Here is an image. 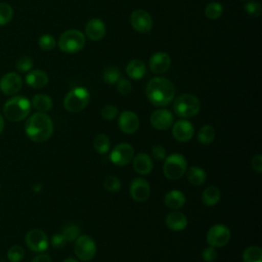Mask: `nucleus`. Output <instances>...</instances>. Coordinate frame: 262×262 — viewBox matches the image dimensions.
<instances>
[{
	"label": "nucleus",
	"mask_w": 262,
	"mask_h": 262,
	"mask_svg": "<svg viewBox=\"0 0 262 262\" xmlns=\"http://www.w3.org/2000/svg\"><path fill=\"white\" fill-rule=\"evenodd\" d=\"M90 101V93L84 87H76L70 90L63 98V106L68 112L79 113L83 111Z\"/></svg>",
	"instance_id": "39448f33"
},
{
	"label": "nucleus",
	"mask_w": 262,
	"mask_h": 262,
	"mask_svg": "<svg viewBox=\"0 0 262 262\" xmlns=\"http://www.w3.org/2000/svg\"><path fill=\"white\" fill-rule=\"evenodd\" d=\"M49 81L48 75L42 70L30 71L26 76V83L32 88H42L47 85Z\"/></svg>",
	"instance_id": "4be33fe9"
},
{
	"label": "nucleus",
	"mask_w": 262,
	"mask_h": 262,
	"mask_svg": "<svg viewBox=\"0 0 262 262\" xmlns=\"http://www.w3.org/2000/svg\"><path fill=\"white\" fill-rule=\"evenodd\" d=\"M186 176L187 180L189 181L190 184L199 186L202 185L207 178V174L204 169L198 166H191L188 169H186Z\"/></svg>",
	"instance_id": "a878e982"
},
{
	"label": "nucleus",
	"mask_w": 262,
	"mask_h": 262,
	"mask_svg": "<svg viewBox=\"0 0 262 262\" xmlns=\"http://www.w3.org/2000/svg\"><path fill=\"white\" fill-rule=\"evenodd\" d=\"M52 104H53V102H52L51 97L46 94H43V93L34 95L32 98V101H31V105H33V107L40 113L48 112L49 110H51Z\"/></svg>",
	"instance_id": "393cba45"
},
{
	"label": "nucleus",
	"mask_w": 262,
	"mask_h": 262,
	"mask_svg": "<svg viewBox=\"0 0 262 262\" xmlns=\"http://www.w3.org/2000/svg\"><path fill=\"white\" fill-rule=\"evenodd\" d=\"M63 262H78L76 259H74V258H72V257H69V258H67L66 260H63Z\"/></svg>",
	"instance_id": "09e8293b"
},
{
	"label": "nucleus",
	"mask_w": 262,
	"mask_h": 262,
	"mask_svg": "<svg viewBox=\"0 0 262 262\" xmlns=\"http://www.w3.org/2000/svg\"><path fill=\"white\" fill-rule=\"evenodd\" d=\"M220 189L215 185L206 187L202 193V201L207 206H215L220 201Z\"/></svg>",
	"instance_id": "bb28decb"
},
{
	"label": "nucleus",
	"mask_w": 262,
	"mask_h": 262,
	"mask_svg": "<svg viewBox=\"0 0 262 262\" xmlns=\"http://www.w3.org/2000/svg\"><path fill=\"white\" fill-rule=\"evenodd\" d=\"M85 45V36L79 30H68L63 32L58 39V47L62 52L76 53L83 49Z\"/></svg>",
	"instance_id": "423d86ee"
},
{
	"label": "nucleus",
	"mask_w": 262,
	"mask_h": 262,
	"mask_svg": "<svg viewBox=\"0 0 262 262\" xmlns=\"http://www.w3.org/2000/svg\"><path fill=\"white\" fill-rule=\"evenodd\" d=\"M134 170L140 175H146L152 170V160L144 152H139L132 159Z\"/></svg>",
	"instance_id": "aec40b11"
},
{
	"label": "nucleus",
	"mask_w": 262,
	"mask_h": 262,
	"mask_svg": "<svg viewBox=\"0 0 262 262\" xmlns=\"http://www.w3.org/2000/svg\"><path fill=\"white\" fill-rule=\"evenodd\" d=\"M103 186L110 192H117L121 189V181L118 177L110 175L104 179Z\"/></svg>",
	"instance_id": "e433bc0d"
},
{
	"label": "nucleus",
	"mask_w": 262,
	"mask_h": 262,
	"mask_svg": "<svg viewBox=\"0 0 262 262\" xmlns=\"http://www.w3.org/2000/svg\"><path fill=\"white\" fill-rule=\"evenodd\" d=\"M13 17V8L6 2H0V26H5Z\"/></svg>",
	"instance_id": "2f4dec72"
},
{
	"label": "nucleus",
	"mask_w": 262,
	"mask_h": 262,
	"mask_svg": "<svg viewBox=\"0 0 262 262\" xmlns=\"http://www.w3.org/2000/svg\"><path fill=\"white\" fill-rule=\"evenodd\" d=\"M31 101L21 95L8 99L3 106V114L11 122H19L28 117L31 112Z\"/></svg>",
	"instance_id": "7ed1b4c3"
},
{
	"label": "nucleus",
	"mask_w": 262,
	"mask_h": 262,
	"mask_svg": "<svg viewBox=\"0 0 262 262\" xmlns=\"http://www.w3.org/2000/svg\"><path fill=\"white\" fill-rule=\"evenodd\" d=\"M173 115L166 108H159L150 115V124L157 130H167L172 126Z\"/></svg>",
	"instance_id": "dca6fc26"
},
{
	"label": "nucleus",
	"mask_w": 262,
	"mask_h": 262,
	"mask_svg": "<svg viewBox=\"0 0 262 262\" xmlns=\"http://www.w3.org/2000/svg\"><path fill=\"white\" fill-rule=\"evenodd\" d=\"M118 126L125 134H133L139 128L138 116L131 111H124L118 119Z\"/></svg>",
	"instance_id": "2eb2a0df"
},
{
	"label": "nucleus",
	"mask_w": 262,
	"mask_h": 262,
	"mask_svg": "<svg viewBox=\"0 0 262 262\" xmlns=\"http://www.w3.org/2000/svg\"><path fill=\"white\" fill-rule=\"evenodd\" d=\"M134 157V148L131 144L123 142L117 144L110 154V160L117 166H126Z\"/></svg>",
	"instance_id": "9d476101"
},
{
	"label": "nucleus",
	"mask_w": 262,
	"mask_h": 262,
	"mask_svg": "<svg viewBox=\"0 0 262 262\" xmlns=\"http://www.w3.org/2000/svg\"><path fill=\"white\" fill-rule=\"evenodd\" d=\"M215 139V130L211 125H204L198 132V140L204 145H208Z\"/></svg>",
	"instance_id": "cd10ccee"
},
{
	"label": "nucleus",
	"mask_w": 262,
	"mask_h": 262,
	"mask_svg": "<svg viewBox=\"0 0 262 262\" xmlns=\"http://www.w3.org/2000/svg\"><path fill=\"white\" fill-rule=\"evenodd\" d=\"M126 73L131 79H141L146 73V66L141 59H132L126 67Z\"/></svg>",
	"instance_id": "b1692460"
},
{
	"label": "nucleus",
	"mask_w": 262,
	"mask_h": 262,
	"mask_svg": "<svg viewBox=\"0 0 262 262\" xmlns=\"http://www.w3.org/2000/svg\"><path fill=\"white\" fill-rule=\"evenodd\" d=\"M172 134L177 141L186 142L192 138L194 128L189 121L178 120L172 127Z\"/></svg>",
	"instance_id": "f3484780"
},
{
	"label": "nucleus",
	"mask_w": 262,
	"mask_h": 262,
	"mask_svg": "<svg viewBox=\"0 0 262 262\" xmlns=\"http://www.w3.org/2000/svg\"><path fill=\"white\" fill-rule=\"evenodd\" d=\"M201 108V102L199 98L189 93L179 95L173 103L174 113L181 118H191L195 116Z\"/></svg>",
	"instance_id": "20e7f679"
},
{
	"label": "nucleus",
	"mask_w": 262,
	"mask_h": 262,
	"mask_svg": "<svg viewBox=\"0 0 262 262\" xmlns=\"http://www.w3.org/2000/svg\"><path fill=\"white\" fill-rule=\"evenodd\" d=\"M25 131L32 141L37 143L44 142L49 139L53 133L52 120L45 113H35L27 120Z\"/></svg>",
	"instance_id": "f03ea898"
},
{
	"label": "nucleus",
	"mask_w": 262,
	"mask_h": 262,
	"mask_svg": "<svg viewBox=\"0 0 262 262\" xmlns=\"http://www.w3.org/2000/svg\"><path fill=\"white\" fill-rule=\"evenodd\" d=\"M116 84H117V90H118V92L121 93L122 95H127V94H129V93L131 92V90H132V85H131V83L129 82V80H127V79L120 78Z\"/></svg>",
	"instance_id": "ea45409f"
},
{
	"label": "nucleus",
	"mask_w": 262,
	"mask_h": 262,
	"mask_svg": "<svg viewBox=\"0 0 262 262\" xmlns=\"http://www.w3.org/2000/svg\"><path fill=\"white\" fill-rule=\"evenodd\" d=\"M120 79V71L116 67H107L103 72V81L107 84H115Z\"/></svg>",
	"instance_id": "f704fd0d"
},
{
	"label": "nucleus",
	"mask_w": 262,
	"mask_h": 262,
	"mask_svg": "<svg viewBox=\"0 0 262 262\" xmlns=\"http://www.w3.org/2000/svg\"><path fill=\"white\" fill-rule=\"evenodd\" d=\"M148 66L154 74H164L171 66V57L168 53L162 51L154 53L149 58Z\"/></svg>",
	"instance_id": "a211bd4d"
},
{
	"label": "nucleus",
	"mask_w": 262,
	"mask_h": 262,
	"mask_svg": "<svg viewBox=\"0 0 262 262\" xmlns=\"http://www.w3.org/2000/svg\"><path fill=\"white\" fill-rule=\"evenodd\" d=\"M32 262H51V258L47 254H40L33 258Z\"/></svg>",
	"instance_id": "49530a36"
},
{
	"label": "nucleus",
	"mask_w": 262,
	"mask_h": 262,
	"mask_svg": "<svg viewBox=\"0 0 262 262\" xmlns=\"http://www.w3.org/2000/svg\"><path fill=\"white\" fill-rule=\"evenodd\" d=\"M151 156L155 160L161 161L166 158V149L162 145H155L151 149Z\"/></svg>",
	"instance_id": "37998d69"
},
{
	"label": "nucleus",
	"mask_w": 262,
	"mask_h": 262,
	"mask_svg": "<svg viewBox=\"0 0 262 262\" xmlns=\"http://www.w3.org/2000/svg\"><path fill=\"white\" fill-rule=\"evenodd\" d=\"M33 59L29 56H21L17 59L16 63H15V68L18 72H21V73H26V72H29L32 68H33Z\"/></svg>",
	"instance_id": "58836bf2"
},
{
	"label": "nucleus",
	"mask_w": 262,
	"mask_h": 262,
	"mask_svg": "<svg viewBox=\"0 0 262 262\" xmlns=\"http://www.w3.org/2000/svg\"><path fill=\"white\" fill-rule=\"evenodd\" d=\"M51 244L53 247L55 248H60V247H63L64 244H66V239L64 237L62 236L61 233H56L54 234L52 237H51Z\"/></svg>",
	"instance_id": "a18cd8bd"
},
{
	"label": "nucleus",
	"mask_w": 262,
	"mask_h": 262,
	"mask_svg": "<svg viewBox=\"0 0 262 262\" xmlns=\"http://www.w3.org/2000/svg\"><path fill=\"white\" fill-rule=\"evenodd\" d=\"M146 97L156 106H166L172 102L175 95L174 85L164 77H155L149 80L145 89Z\"/></svg>",
	"instance_id": "f257e3e1"
},
{
	"label": "nucleus",
	"mask_w": 262,
	"mask_h": 262,
	"mask_svg": "<svg viewBox=\"0 0 262 262\" xmlns=\"http://www.w3.org/2000/svg\"><path fill=\"white\" fill-rule=\"evenodd\" d=\"M231 233L230 229L224 224H215L207 232V243L214 248H220L228 244Z\"/></svg>",
	"instance_id": "1a4fd4ad"
},
{
	"label": "nucleus",
	"mask_w": 262,
	"mask_h": 262,
	"mask_svg": "<svg viewBox=\"0 0 262 262\" xmlns=\"http://www.w3.org/2000/svg\"><path fill=\"white\" fill-rule=\"evenodd\" d=\"M110 138L107 137L106 134L104 133H99L95 136L94 140H93V146L94 149L98 152V154H106L110 149Z\"/></svg>",
	"instance_id": "c756f323"
},
{
	"label": "nucleus",
	"mask_w": 262,
	"mask_h": 262,
	"mask_svg": "<svg viewBox=\"0 0 262 262\" xmlns=\"http://www.w3.org/2000/svg\"><path fill=\"white\" fill-rule=\"evenodd\" d=\"M25 257V250L20 246H12L7 252V258L10 262H19Z\"/></svg>",
	"instance_id": "c9c22d12"
},
{
	"label": "nucleus",
	"mask_w": 262,
	"mask_h": 262,
	"mask_svg": "<svg viewBox=\"0 0 262 262\" xmlns=\"http://www.w3.org/2000/svg\"><path fill=\"white\" fill-rule=\"evenodd\" d=\"M244 8L245 11L252 17H257L261 14V5L257 1H247Z\"/></svg>",
	"instance_id": "4c0bfd02"
},
{
	"label": "nucleus",
	"mask_w": 262,
	"mask_h": 262,
	"mask_svg": "<svg viewBox=\"0 0 262 262\" xmlns=\"http://www.w3.org/2000/svg\"><path fill=\"white\" fill-rule=\"evenodd\" d=\"M132 28L142 34L149 33L152 28V18L150 14L143 9H136L130 15Z\"/></svg>",
	"instance_id": "9b49d317"
},
{
	"label": "nucleus",
	"mask_w": 262,
	"mask_h": 262,
	"mask_svg": "<svg viewBox=\"0 0 262 262\" xmlns=\"http://www.w3.org/2000/svg\"><path fill=\"white\" fill-rule=\"evenodd\" d=\"M244 262H262V250L258 246H250L243 253Z\"/></svg>",
	"instance_id": "c85d7f7f"
},
{
	"label": "nucleus",
	"mask_w": 262,
	"mask_h": 262,
	"mask_svg": "<svg viewBox=\"0 0 262 262\" xmlns=\"http://www.w3.org/2000/svg\"><path fill=\"white\" fill-rule=\"evenodd\" d=\"M223 13V6L218 2H210L205 7V15L210 19H217Z\"/></svg>",
	"instance_id": "7c9ffc66"
},
{
	"label": "nucleus",
	"mask_w": 262,
	"mask_h": 262,
	"mask_svg": "<svg viewBox=\"0 0 262 262\" xmlns=\"http://www.w3.org/2000/svg\"><path fill=\"white\" fill-rule=\"evenodd\" d=\"M251 166L255 172L260 174L262 172V156L256 155L255 157H253V159L251 161Z\"/></svg>",
	"instance_id": "c03bdc74"
},
{
	"label": "nucleus",
	"mask_w": 262,
	"mask_h": 262,
	"mask_svg": "<svg viewBox=\"0 0 262 262\" xmlns=\"http://www.w3.org/2000/svg\"><path fill=\"white\" fill-rule=\"evenodd\" d=\"M131 198L137 203H143L147 201L150 194V187L148 182L141 177H137L132 180L129 187Z\"/></svg>",
	"instance_id": "ddd939ff"
},
{
	"label": "nucleus",
	"mask_w": 262,
	"mask_h": 262,
	"mask_svg": "<svg viewBox=\"0 0 262 262\" xmlns=\"http://www.w3.org/2000/svg\"><path fill=\"white\" fill-rule=\"evenodd\" d=\"M3 129H4V119H3L2 115L0 114V134L2 133Z\"/></svg>",
	"instance_id": "de8ad7c7"
},
{
	"label": "nucleus",
	"mask_w": 262,
	"mask_h": 262,
	"mask_svg": "<svg viewBox=\"0 0 262 262\" xmlns=\"http://www.w3.org/2000/svg\"><path fill=\"white\" fill-rule=\"evenodd\" d=\"M118 115V107L114 106V105H105L102 110H101V116L104 120L107 121H112L114 120Z\"/></svg>",
	"instance_id": "a19ab883"
},
{
	"label": "nucleus",
	"mask_w": 262,
	"mask_h": 262,
	"mask_svg": "<svg viewBox=\"0 0 262 262\" xmlns=\"http://www.w3.org/2000/svg\"><path fill=\"white\" fill-rule=\"evenodd\" d=\"M187 169V162L182 155L172 154L165 158L163 172L170 180H177L181 178Z\"/></svg>",
	"instance_id": "0eeeda50"
},
{
	"label": "nucleus",
	"mask_w": 262,
	"mask_h": 262,
	"mask_svg": "<svg viewBox=\"0 0 262 262\" xmlns=\"http://www.w3.org/2000/svg\"><path fill=\"white\" fill-rule=\"evenodd\" d=\"M74 252L79 260L87 262L92 260L95 256L96 245L89 235H81L75 241Z\"/></svg>",
	"instance_id": "6e6552de"
},
{
	"label": "nucleus",
	"mask_w": 262,
	"mask_h": 262,
	"mask_svg": "<svg viewBox=\"0 0 262 262\" xmlns=\"http://www.w3.org/2000/svg\"><path fill=\"white\" fill-rule=\"evenodd\" d=\"M202 258L206 262H213L217 258V252L214 247L209 246L208 248L204 249L202 252Z\"/></svg>",
	"instance_id": "79ce46f5"
},
{
	"label": "nucleus",
	"mask_w": 262,
	"mask_h": 262,
	"mask_svg": "<svg viewBox=\"0 0 262 262\" xmlns=\"http://www.w3.org/2000/svg\"><path fill=\"white\" fill-rule=\"evenodd\" d=\"M185 201H186L185 195L183 194L182 191H180L178 189H172L164 195L165 205L168 208L173 209V210H177V209H180L181 207H183L185 204Z\"/></svg>",
	"instance_id": "5701e85b"
},
{
	"label": "nucleus",
	"mask_w": 262,
	"mask_h": 262,
	"mask_svg": "<svg viewBox=\"0 0 262 262\" xmlns=\"http://www.w3.org/2000/svg\"><path fill=\"white\" fill-rule=\"evenodd\" d=\"M166 225L168 228L174 231L183 230L187 226L186 216L179 211H173L169 213L166 217Z\"/></svg>",
	"instance_id": "412c9836"
},
{
	"label": "nucleus",
	"mask_w": 262,
	"mask_h": 262,
	"mask_svg": "<svg viewBox=\"0 0 262 262\" xmlns=\"http://www.w3.org/2000/svg\"><path fill=\"white\" fill-rule=\"evenodd\" d=\"M106 29L104 23L99 18H92L87 21L85 27L86 36L91 41H98L102 39L105 35Z\"/></svg>",
	"instance_id": "6ab92c4d"
},
{
	"label": "nucleus",
	"mask_w": 262,
	"mask_h": 262,
	"mask_svg": "<svg viewBox=\"0 0 262 262\" xmlns=\"http://www.w3.org/2000/svg\"><path fill=\"white\" fill-rule=\"evenodd\" d=\"M79 233H80V229L75 224H69L64 226L61 231V234L64 237L66 242H69V243L76 241L77 237L79 236Z\"/></svg>",
	"instance_id": "473e14b6"
},
{
	"label": "nucleus",
	"mask_w": 262,
	"mask_h": 262,
	"mask_svg": "<svg viewBox=\"0 0 262 262\" xmlns=\"http://www.w3.org/2000/svg\"><path fill=\"white\" fill-rule=\"evenodd\" d=\"M23 86L20 76L14 72H9L3 75L0 79V90L6 95H13L17 93Z\"/></svg>",
	"instance_id": "4468645a"
},
{
	"label": "nucleus",
	"mask_w": 262,
	"mask_h": 262,
	"mask_svg": "<svg viewBox=\"0 0 262 262\" xmlns=\"http://www.w3.org/2000/svg\"><path fill=\"white\" fill-rule=\"evenodd\" d=\"M26 244L34 252H43L47 250L49 242L46 233L40 229H32L26 234Z\"/></svg>",
	"instance_id": "f8f14e48"
},
{
	"label": "nucleus",
	"mask_w": 262,
	"mask_h": 262,
	"mask_svg": "<svg viewBox=\"0 0 262 262\" xmlns=\"http://www.w3.org/2000/svg\"><path fill=\"white\" fill-rule=\"evenodd\" d=\"M38 45L39 47L42 49V50H45V51H49V50H52L55 45H56V41L54 39L53 36L49 35V34H44L42 35L39 40H38Z\"/></svg>",
	"instance_id": "72a5a7b5"
}]
</instances>
